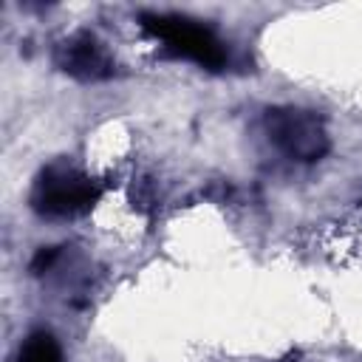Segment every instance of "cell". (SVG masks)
Listing matches in <instances>:
<instances>
[{"label":"cell","instance_id":"7a4b0ae2","mask_svg":"<svg viewBox=\"0 0 362 362\" xmlns=\"http://www.w3.org/2000/svg\"><path fill=\"white\" fill-rule=\"evenodd\" d=\"M139 25L144 34H150L153 40L164 42V48L181 59L198 62L201 68L218 71L226 62V51L223 42L215 37L212 28H206L204 23L184 17V14H139Z\"/></svg>","mask_w":362,"mask_h":362},{"label":"cell","instance_id":"5b68a950","mask_svg":"<svg viewBox=\"0 0 362 362\" xmlns=\"http://www.w3.org/2000/svg\"><path fill=\"white\" fill-rule=\"evenodd\" d=\"M14 362H62V348L48 331H34L17 351Z\"/></svg>","mask_w":362,"mask_h":362},{"label":"cell","instance_id":"6da1fadb","mask_svg":"<svg viewBox=\"0 0 362 362\" xmlns=\"http://www.w3.org/2000/svg\"><path fill=\"white\" fill-rule=\"evenodd\" d=\"M102 184L68 161L48 164L31 187V209L42 218H74L96 206Z\"/></svg>","mask_w":362,"mask_h":362},{"label":"cell","instance_id":"277c9868","mask_svg":"<svg viewBox=\"0 0 362 362\" xmlns=\"http://www.w3.org/2000/svg\"><path fill=\"white\" fill-rule=\"evenodd\" d=\"M54 62L62 74L82 79V82H99V79L113 76V71H116L105 45L88 31L65 37L54 51Z\"/></svg>","mask_w":362,"mask_h":362},{"label":"cell","instance_id":"8992f818","mask_svg":"<svg viewBox=\"0 0 362 362\" xmlns=\"http://www.w3.org/2000/svg\"><path fill=\"white\" fill-rule=\"evenodd\" d=\"M59 257V249H54V246H48V249H40L37 252V257L31 260V272L34 274H42L45 269H51L54 266V260Z\"/></svg>","mask_w":362,"mask_h":362},{"label":"cell","instance_id":"3957f363","mask_svg":"<svg viewBox=\"0 0 362 362\" xmlns=\"http://www.w3.org/2000/svg\"><path fill=\"white\" fill-rule=\"evenodd\" d=\"M266 133L280 153L303 164L320 161L331 150L322 119L303 107H272L266 113Z\"/></svg>","mask_w":362,"mask_h":362}]
</instances>
